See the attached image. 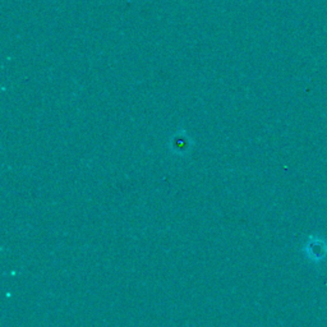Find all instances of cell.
Returning a JSON list of instances; mask_svg holds the SVG:
<instances>
[{"instance_id": "6da1fadb", "label": "cell", "mask_w": 327, "mask_h": 327, "mask_svg": "<svg viewBox=\"0 0 327 327\" xmlns=\"http://www.w3.org/2000/svg\"><path fill=\"white\" fill-rule=\"evenodd\" d=\"M326 250V245L322 243L321 239H311V243L307 244V255L312 260H321Z\"/></svg>"}]
</instances>
